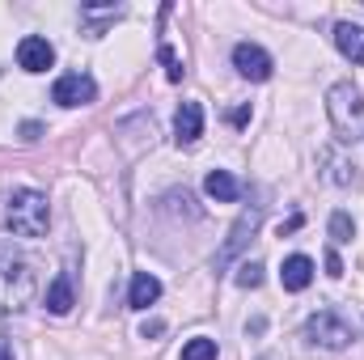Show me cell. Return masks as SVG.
I'll return each instance as SVG.
<instances>
[{
    "label": "cell",
    "instance_id": "obj_21",
    "mask_svg": "<svg viewBox=\"0 0 364 360\" xmlns=\"http://www.w3.org/2000/svg\"><path fill=\"white\" fill-rule=\"evenodd\" d=\"M161 331H166V322H157V318H153V322H144V339H149V335H161Z\"/></svg>",
    "mask_w": 364,
    "mask_h": 360
},
{
    "label": "cell",
    "instance_id": "obj_12",
    "mask_svg": "<svg viewBox=\"0 0 364 360\" xmlns=\"http://www.w3.org/2000/svg\"><path fill=\"white\" fill-rule=\"evenodd\" d=\"M335 47H339V55H348L352 64H364V26L339 21V26H335Z\"/></svg>",
    "mask_w": 364,
    "mask_h": 360
},
{
    "label": "cell",
    "instance_id": "obj_19",
    "mask_svg": "<svg viewBox=\"0 0 364 360\" xmlns=\"http://www.w3.org/2000/svg\"><path fill=\"white\" fill-rule=\"evenodd\" d=\"M326 271H331V275H343V259H339L335 250H326Z\"/></svg>",
    "mask_w": 364,
    "mask_h": 360
},
{
    "label": "cell",
    "instance_id": "obj_18",
    "mask_svg": "<svg viewBox=\"0 0 364 360\" xmlns=\"http://www.w3.org/2000/svg\"><path fill=\"white\" fill-rule=\"evenodd\" d=\"M157 55H161V64H166V77H170V81H182V73H186V68H182V60L174 55V47H166V43H161V51H157Z\"/></svg>",
    "mask_w": 364,
    "mask_h": 360
},
{
    "label": "cell",
    "instance_id": "obj_7",
    "mask_svg": "<svg viewBox=\"0 0 364 360\" xmlns=\"http://www.w3.org/2000/svg\"><path fill=\"white\" fill-rule=\"evenodd\" d=\"M259 221H263V208H259V203H255V208H246V212L237 216V225L229 229V242H225V246H220V255H216V268H225V263H229V259H233V255L250 242V238H255Z\"/></svg>",
    "mask_w": 364,
    "mask_h": 360
},
{
    "label": "cell",
    "instance_id": "obj_15",
    "mask_svg": "<svg viewBox=\"0 0 364 360\" xmlns=\"http://www.w3.org/2000/svg\"><path fill=\"white\" fill-rule=\"evenodd\" d=\"M182 360H216V339H208V335L186 339L182 344Z\"/></svg>",
    "mask_w": 364,
    "mask_h": 360
},
{
    "label": "cell",
    "instance_id": "obj_20",
    "mask_svg": "<svg viewBox=\"0 0 364 360\" xmlns=\"http://www.w3.org/2000/svg\"><path fill=\"white\" fill-rule=\"evenodd\" d=\"M246 119H250V106H237V110H229V123H237V127H242Z\"/></svg>",
    "mask_w": 364,
    "mask_h": 360
},
{
    "label": "cell",
    "instance_id": "obj_2",
    "mask_svg": "<svg viewBox=\"0 0 364 360\" xmlns=\"http://www.w3.org/2000/svg\"><path fill=\"white\" fill-rule=\"evenodd\" d=\"M9 229L17 238H43L47 225H51V208H47V195L43 191H13L9 195V212H4Z\"/></svg>",
    "mask_w": 364,
    "mask_h": 360
},
{
    "label": "cell",
    "instance_id": "obj_22",
    "mask_svg": "<svg viewBox=\"0 0 364 360\" xmlns=\"http://www.w3.org/2000/svg\"><path fill=\"white\" fill-rule=\"evenodd\" d=\"M0 360H13V352H9V344H0Z\"/></svg>",
    "mask_w": 364,
    "mask_h": 360
},
{
    "label": "cell",
    "instance_id": "obj_3",
    "mask_svg": "<svg viewBox=\"0 0 364 360\" xmlns=\"http://www.w3.org/2000/svg\"><path fill=\"white\" fill-rule=\"evenodd\" d=\"M326 110H331V123L339 127V140H360L364 127V93L348 81H339L335 90L326 93Z\"/></svg>",
    "mask_w": 364,
    "mask_h": 360
},
{
    "label": "cell",
    "instance_id": "obj_9",
    "mask_svg": "<svg viewBox=\"0 0 364 360\" xmlns=\"http://www.w3.org/2000/svg\"><path fill=\"white\" fill-rule=\"evenodd\" d=\"M199 136H203V106L199 102H182L178 115H174V140L182 149H191Z\"/></svg>",
    "mask_w": 364,
    "mask_h": 360
},
{
    "label": "cell",
    "instance_id": "obj_13",
    "mask_svg": "<svg viewBox=\"0 0 364 360\" xmlns=\"http://www.w3.org/2000/svg\"><path fill=\"white\" fill-rule=\"evenodd\" d=\"M203 191H208L216 203H233V199H242V182L233 179L229 170H212V174L203 179Z\"/></svg>",
    "mask_w": 364,
    "mask_h": 360
},
{
    "label": "cell",
    "instance_id": "obj_16",
    "mask_svg": "<svg viewBox=\"0 0 364 360\" xmlns=\"http://www.w3.org/2000/svg\"><path fill=\"white\" fill-rule=\"evenodd\" d=\"M331 238H335V242H352V238H356V225H352L348 212H335V216H331Z\"/></svg>",
    "mask_w": 364,
    "mask_h": 360
},
{
    "label": "cell",
    "instance_id": "obj_10",
    "mask_svg": "<svg viewBox=\"0 0 364 360\" xmlns=\"http://www.w3.org/2000/svg\"><path fill=\"white\" fill-rule=\"evenodd\" d=\"M279 284H284L288 292H305V288L314 284V259H309V255H288L284 268H279Z\"/></svg>",
    "mask_w": 364,
    "mask_h": 360
},
{
    "label": "cell",
    "instance_id": "obj_1",
    "mask_svg": "<svg viewBox=\"0 0 364 360\" xmlns=\"http://www.w3.org/2000/svg\"><path fill=\"white\" fill-rule=\"evenodd\" d=\"M38 292V275H34V263L13 250L9 242H0V314H17L34 301Z\"/></svg>",
    "mask_w": 364,
    "mask_h": 360
},
{
    "label": "cell",
    "instance_id": "obj_14",
    "mask_svg": "<svg viewBox=\"0 0 364 360\" xmlns=\"http://www.w3.org/2000/svg\"><path fill=\"white\" fill-rule=\"evenodd\" d=\"M73 305H77V297H73V275L60 271V275L51 280V288H47V309H51V314H68Z\"/></svg>",
    "mask_w": 364,
    "mask_h": 360
},
{
    "label": "cell",
    "instance_id": "obj_17",
    "mask_svg": "<svg viewBox=\"0 0 364 360\" xmlns=\"http://www.w3.org/2000/svg\"><path fill=\"white\" fill-rule=\"evenodd\" d=\"M233 280H237L242 288H259V284H263V263H242Z\"/></svg>",
    "mask_w": 364,
    "mask_h": 360
},
{
    "label": "cell",
    "instance_id": "obj_11",
    "mask_svg": "<svg viewBox=\"0 0 364 360\" xmlns=\"http://www.w3.org/2000/svg\"><path fill=\"white\" fill-rule=\"evenodd\" d=\"M157 297H161V280L149 275V271H136L132 275V288H127V305L132 309H149Z\"/></svg>",
    "mask_w": 364,
    "mask_h": 360
},
{
    "label": "cell",
    "instance_id": "obj_4",
    "mask_svg": "<svg viewBox=\"0 0 364 360\" xmlns=\"http://www.w3.org/2000/svg\"><path fill=\"white\" fill-rule=\"evenodd\" d=\"M305 339L318 344V348H326V352H343L352 344V322L339 318L335 309H322V314H314L305 322Z\"/></svg>",
    "mask_w": 364,
    "mask_h": 360
},
{
    "label": "cell",
    "instance_id": "obj_8",
    "mask_svg": "<svg viewBox=\"0 0 364 360\" xmlns=\"http://www.w3.org/2000/svg\"><path fill=\"white\" fill-rule=\"evenodd\" d=\"M17 64H21L26 73H47V68L55 64V47H51L47 38H38V34H26V38L17 43Z\"/></svg>",
    "mask_w": 364,
    "mask_h": 360
},
{
    "label": "cell",
    "instance_id": "obj_5",
    "mask_svg": "<svg viewBox=\"0 0 364 360\" xmlns=\"http://www.w3.org/2000/svg\"><path fill=\"white\" fill-rule=\"evenodd\" d=\"M51 97L60 102V106H90L93 97H97V81L93 77H85V73H64L60 81H55V90H51Z\"/></svg>",
    "mask_w": 364,
    "mask_h": 360
},
{
    "label": "cell",
    "instance_id": "obj_6",
    "mask_svg": "<svg viewBox=\"0 0 364 360\" xmlns=\"http://www.w3.org/2000/svg\"><path fill=\"white\" fill-rule=\"evenodd\" d=\"M233 68H237L246 81H267L275 64L259 43H237V47H233Z\"/></svg>",
    "mask_w": 364,
    "mask_h": 360
}]
</instances>
